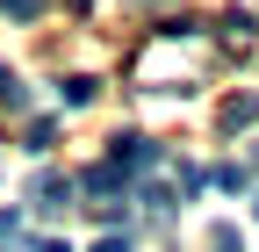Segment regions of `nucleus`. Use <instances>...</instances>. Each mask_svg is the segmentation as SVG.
<instances>
[{"label":"nucleus","instance_id":"1a4fd4ad","mask_svg":"<svg viewBox=\"0 0 259 252\" xmlns=\"http://www.w3.org/2000/svg\"><path fill=\"white\" fill-rule=\"evenodd\" d=\"M22 238V209H0V245H15Z\"/></svg>","mask_w":259,"mask_h":252},{"label":"nucleus","instance_id":"20e7f679","mask_svg":"<svg viewBox=\"0 0 259 252\" xmlns=\"http://www.w3.org/2000/svg\"><path fill=\"white\" fill-rule=\"evenodd\" d=\"M58 101H65V108H87V101H94V79H87V72H79V79H65V87H58Z\"/></svg>","mask_w":259,"mask_h":252},{"label":"nucleus","instance_id":"0eeeda50","mask_svg":"<svg viewBox=\"0 0 259 252\" xmlns=\"http://www.w3.org/2000/svg\"><path fill=\"white\" fill-rule=\"evenodd\" d=\"M0 15H15V22H36V15H44V0H0Z\"/></svg>","mask_w":259,"mask_h":252},{"label":"nucleus","instance_id":"f257e3e1","mask_svg":"<svg viewBox=\"0 0 259 252\" xmlns=\"http://www.w3.org/2000/svg\"><path fill=\"white\" fill-rule=\"evenodd\" d=\"M72 195H79L72 173H58V166H44L36 180H29V209H36V216H65V209H72Z\"/></svg>","mask_w":259,"mask_h":252},{"label":"nucleus","instance_id":"7ed1b4c3","mask_svg":"<svg viewBox=\"0 0 259 252\" xmlns=\"http://www.w3.org/2000/svg\"><path fill=\"white\" fill-rule=\"evenodd\" d=\"M259 122V94H231L223 101V130H252Z\"/></svg>","mask_w":259,"mask_h":252},{"label":"nucleus","instance_id":"9b49d317","mask_svg":"<svg viewBox=\"0 0 259 252\" xmlns=\"http://www.w3.org/2000/svg\"><path fill=\"white\" fill-rule=\"evenodd\" d=\"M94 252H130V238H122V231H108L101 245H94Z\"/></svg>","mask_w":259,"mask_h":252},{"label":"nucleus","instance_id":"423d86ee","mask_svg":"<svg viewBox=\"0 0 259 252\" xmlns=\"http://www.w3.org/2000/svg\"><path fill=\"white\" fill-rule=\"evenodd\" d=\"M0 108H15V115H22V108H29V87H22V79H15V72H0Z\"/></svg>","mask_w":259,"mask_h":252},{"label":"nucleus","instance_id":"9d476101","mask_svg":"<svg viewBox=\"0 0 259 252\" xmlns=\"http://www.w3.org/2000/svg\"><path fill=\"white\" fill-rule=\"evenodd\" d=\"M29 252H72L65 238H29Z\"/></svg>","mask_w":259,"mask_h":252},{"label":"nucleus","instance_id":"39448f33","mask_svg":"<svg viewBox=\"0 0 259 252\" xmlns=\"http://www.w3.org/2000/svg\"><path fill=\"white\" fill-rule=\"evenodd\" d=\"M51 144H58V122H51V115H36V122H29V151H36V159H44Z\"/></svg>","mask_w":259,"mask_h":252},{"label":"nucleus","instance_id":"6e6552de","mask_svg":"<svg viewBox=\"0 0 259 252\" xmlns=\"http://www.w3.org/2000/svg\"><path fill=\"white\" fill-rule=\"evenodd\" d=\"M209 252H245V245H238V231H231V224H216V231H209Z\"/></svg>","mask_w":259,"mask_h":252},{"label":"nucleus","instance_id":"f03ea898","mask_svg":"<svg viewBox=\"0 0 259 252\" xmlns=\"http://www.w3.org/2000/svg\"><path fill=\"white\" fill-rule=\"evenodd\" d=\"M108 166H115L122 180H130V173H151V166H158V144H151V137H115V144H108Z\"/></svg>","mask_w":259,"mask_h":252}]
</instances>
